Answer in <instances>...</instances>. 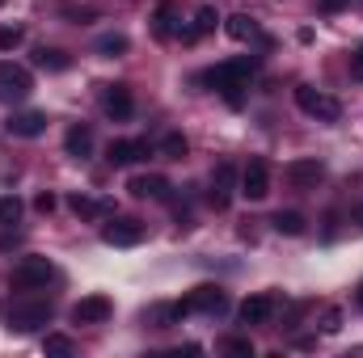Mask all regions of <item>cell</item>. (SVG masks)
Instances as JSON below:
<instances>
[{"mask_svg": "<svg viewBox=\"0 0 363 358\" xmlns=\"http://www.w3.org/2000/svg\"><path fill=\"white\" fill-rule=\"evenodd\" d=\"M254 68H258V59H250V55H241V59H224V64H216V68L203 72V85H211L216 93H224L228 105H241V89L250 85Z\"/></svg>", "mask_w": 363, "mask_h": 358, "instance_id": "6da1fadb", "label": "cell"}, {"mask_svg": "<svg viewBox=\"0 0 363 358\" xmlns=\"http://www.w3.org/2000/svg\"><path fill=\"white\" fill-rule=\"evenodd\" d=\"M51 304L47 299H17V304H9V329L13 333H34V329H43V325H51Z\"/></svg>", "mask_w": 363, "mask_h": 358, "instance_id": "7a4b0ae2", "label": "cell"}, {"mask_svg": "<svg viewBox=\"0 0 363 358\" xmlns=\"http://www.w3.org/2000/svg\"><path fill=\"white\" fill-rule=\"evenodd\" d=\"M228 308V295L220 291V287H194L186 299H178L174 308H169V316L182 321V316H190V312H207V316H220Z\"/></svg>", "mask_w": 363, "mask_h": 358, "instance_id": "3957f363", "label": "cell"}, {"mask_svg": "<svg viewBox=\"0 0 363 358\" xmlns=\"http://www.w3.org/2000/svg\"><path fill=\"white\" fill-rule=\"evenodd\" d=\"M296 105H300L308 118H317V122H338V118H342V101H338L334 93L313 89V85H300V89H296Z\"/></svg>", "mask_w": 363, "mask_h": 358, "instance_id": "277c9868", "label": "cell"}, {"mask_svg": "<svg viewBox=\"0 0 363 358\" xmlns=\"http://www.w3.org/2000/svg\"><path fill=\"white\" fill-rule=\"evenodd\" d=\"M51 278H55V266L47 258H21L9 274V287L13 291H43Z\"/></svg>", "mask_w": 363, "mask_h": 358, "instance_id": "5b68a950", "label": "cell"}, {"mask_svg": "<svg viewBox=\"0 0 363 358\" xmlns=\"http://www.w3.org/2000/svg\"><path fill=\"white\" fill-rule=\"evenodd\" d=\"M4 131H9L13 139H38V135L47 131V114H43V110H17V114L4 118Z\"/></svg>", "mask_w": 363, "mask_h": 358, "instance_id": "8992f818", "label": "cell"}, {"mask_svg": "<svg viewBox=\"0 0 363 358\" xmlns=\"http://www.w3.org/2000/svg\"><path fill=\"white\" fill-rule=\"evenodd\" d=\"M101 241L114 245V249H135V245L144 241V224H140V219H110V224L101 228Z\"/></svg>", "mask_w": 363, "mask_h": 358, "instance_id": "52a82bcc", "label": "cell"}, {"mask_svg": "<svg viewBox=\"0 0 363 358\" xmlns=\"http://www.w3.org/2000/svg\"><path fill=\"white\" fill-rule=\"evenodd\" d=\"M241 194H245L250 202H262V198L271 194V169H267L262 156H254V161L245 165V173H241Z\"/></svg>", "mask_w": 363, "mask_h": 358, "instance_id": "ba28073f", "label": "cell"}, {"mask_svg": "<svg viewBox=\"0 0 363 358\" xmlns=\"http://www.w3.org/2000/svg\"><path fill=\"white\" fill-rule=\"evenodd\" d=\"M233 194H237V169L224 161V165H216V173H211V190H207V198H211L216 211H224V207L233 202Z\"/></svg>", "mask_w": 363, "mask_h": 358, "instance_id": "9c48e42d", "label": "cell"}, {"mask_svg": "<svg viewBox=\"0 0 363 358\" xmlns=\"http://www.w3.org/2000/svg\"><path fill=\"white\" fill-rule=\"evenodd\" d=\"M30 89H34V81L21 64H0V97L21 101V97H30Z\"/></svg>", "mask_w": 363, "mask_h": 358, "instance_id": "30bf717a", "label": "cell"}, {"mask_svg": "<svg viewBox=\"0 0 363 358\" xmlns=\"http://www.w3.org/2000/svg\"><path fill=\"white\" fill-rule=\"evenodd\" d=\"M114 312V304L106 295H85L77 308H72V325H106Z\"/></svg>", "mask_w": 363, "mask_h": 358, "instance_id": "8fae6325", "label": "cell"}, {"mask_svg": "<svg viewBox=\"0 0 363 358\" xmlns=\"http://www.w3.org/2000/svg\"><path fill=\"white\" fill-rule=\"evenodd\" d=\"M283 178L291 181L296 190H313L317 181L325 178V165H321L317 156H304V161H291V165L283 169Z\"/></svg>", "mask_w": 363, "mask_h": 358, "instance_id": "7c38bea8", "label": "cell"}, {"mask_svg": "<svg viewBox=\"0 0 363 358\" xmlns=\"http://www.w3.org/2000/svg\"><path fill=\"white\" fill-rule=\"evenodd\" d=\"M140 156H148V144H144V139H110V148H106V161H110L114 169H127V165H135Z\"/></svg>", "mask_w": 363, "mask_h": 358, "instance_id": "4fadbf2b", "label": "cell"}, {"mask_svg": "<svg viewBox=\"0 0 363 358\" xmlns=\"http://www.w3.org/2000/svg\"><path fill=\"white\" fill-rule=\"evenodd\" d=\"M101 105H106V114L118 118V122L135 114V97H131L127 85H106V89H101Z\"/></svg>", "mask_w": 363, "mask_h": 358, "instance_id": "5bb4252c", "label": "cell"}, {"mask_svg": "<svg viewBox=\"0 0 363 358\" xmlns=\"http://www.w3.org/2000/svg\"><path fill=\"white\" fill-rule=\"evenodd\" d=\"M237 316H241V325H267V321L274 316V295H271V291L250 295V299L237 308Z\"/></svg>", "mask_w": 363, "mask_h": 358, "instance_id": "9a60e30c", "label": "cell"}, {"mask_svg": "<svg viewBox=\"0 0 363 358\" xmlns=\"http://www.w3.org/2000/svg\"><path fill=\"white\" fill-rule=\"evenodd\" d=\"M127 190L135 194V198H169V181L165 178H157V173H140V178H131L127 181Z\"/></svg>", "mask_w": 363, "mask_h": 358, "instance_id": "2e32d148", "label": "cell"}, {"mask_svg": "<svg viewBox=\"0 0 363 358\" xmlns=\"http://www.w3.org/2000/svg\"><path fill=\"white\" fill-rule=\"evenodd\" d=\"M64 148H68V156H72V161H85V156L93 152V127H85V122H81V127H72V131L64 135Z\"/></svg>", "mask_w": 363, "mask_h": 358, "instance_id": "e0dca14e", "label": "cell"}, {"mask_svg": "<svg viewBox=\"0 0 363 358\" xmlns=\"http://www.w3.org/2000/svg\"><path fill=\"white\" fill-rule=\"evenodd\" d=\"M224 30H228V38H237V42H250V38H258V21H254L250 13H233V17L224 21Z\"/></svg>", "mask_w": 363, "mask_h": 358, "instance_id": "ac0fdd59", "label": "cell"}, {"mask_svg": "<svg viewBox=\"0 0 363 358\" xmlns=\"http://www.w3.org/2000/svg\"><path fill=\"white\" fill-rule=\"evenodd\" d=\"M271 224H274L279 236H304V228H308V219H304L300 211H279Z\"/></svg>", "mask_w": 363, "mask_h": 358, "instance_id": "d6986e66", "label": "cell"}, {"mask_svg": "<svg viewBox=\"0 0 363 358\" xmlns=\"http://www.w3.org/2000/svg\"><path fill=\"white\" fill-rule=\"evenodd\" d=\"M216 25H220V13H216V8H211V4H203V8H199V13H194V25H190V30H186V38H190V42H194V38H203V34H211V30H216Z\"/></svg>", "mask_w": 363, "mask_h": 358, "instance_id": "ffe728a7", "label": "cell"}, {"mask_svg": "<svg viewBox=\"0 0 363 358\" xmlns=\"http://www.w3.org/2000/svg\"><path fill=\"white\" fill-rule=\"evenodd\" d=\"M68 207H72L81 219H97V215H106V211H110L106 202H97V198H89V194H72V198H68Z\"/></svg>", "mask_w": 363, "mask_h": 358, "instance_id": "44dd1931", "label": "cell"}, {"mask_svg": "<svg viewBox=\"0 0 363 358\" xmlns=\"http://www.w3.org/2000/svg\"><path fill=\"white\" fill-rule=\"evenodd\" d=\"M34 64H38V68H47V72H64L72 59H68L64 51H55V47H38V51H34Z\"/></svg>", "mask_w": 363, "mask_h": 358, "instance_id": "7402d4cb", "label": "cell"}, {"mask_svg": "<svg viewBox=\"0 0 363 358\" xmlns=\"http://www.w3.org/2000/svg\"><path fill=\"white\" fill-rule=\"evenodd\" d=\"M152 21H157V34H161V38H174V34H182L178 25H174V0H161Z\"/></svg>", "mask_w": 363, "mask_h": 358, "instance_id": "603a6c76", "label": "cell"}, {"mask_svg": "<svg viewBox=\"0 0 363 358\" xmlns=\"http://www.w3.org/2000/svg\"><path fill=\"white\" fill-rule=\"evenodd\" d=\"M127 47H131L127 34H101V38H97V51L110 55V59H114V55H127Z\"/></svg>", "mask_w": 363, "mask_h": 358, "instance_id": "cb8c5ba5", "label": "cell"}, {"mask_svg": "<svg viewBox=\"0 0 363 358\" xmlns=\"http://www.w3.org/2000/svg\"><path fill=\"white\" fill-rule=\"evenodd\" d=\"M186 148H190V144H186V135H182V131H169V135L161 139V156H169V161H182V156H186Z\"/></svg>", "mask_w": 363, "mask_h": 358, "instance_id": "d4e9b609", "label": "cell"}, {"mask_svg": "<svg viewBox=\"0 0 363 358\" xmlns=\"http://www.w3.org/2000/svg\"><path fill=\"white\" fill-rule=\"evenodd\" d=\"M17 219H21V198H17V194H4V198H0V224L13 228Z\"/></svg>", "mask_w": 363, "mask_h": 358, "instance_id": "484cf974", "label": "cell"}, {"mask_svg": "<svg viewBox=\"0 0 363 358\" xmlns=\"http://www.w3.org/2000/svg\"><path fill=\"white\" fill-rule=\"evenodd\" d=\"M26 42V25H0V51H17Z\"/></svg>", "mask_w": 363, "mask_h": 358, "instance_id": "4316f807", "label": "cell"}, {"mask_svg": "<svg viewBox=\"0 0 363 358\" xmlns=\"http://www.w3.org/2000/svg\"><path fill=\"white\" fill-rule=\"evenodd\" d=\"M224 354L254 358V342H250V337H228V342H224Z\"/></svg>", "mask_w": 363, "mask_h": 358, "instance_id": "83f0119b", "label": "cell"}, {"mask_svg": "<svg viewBox=\"0 0 363 358\" xmlns=\"http://www.w3.org/2000/svg\"><path fill=\"white\" fill-rule=\"evenodd\" d=\"M51 354H72V342L64 337V333H47V342H43Z\"/></svg>", "mask_w": 363, "mask_h": 358, "instance_id": "f1b7e54d", "label": "cell"}, {"mask_svg": "<svg viewBox=\"0 0 363 358\" xmlns=\"http://www.w3.org/2000/svg\"><path fill=\"white\" fill-rule=\"evenodd\" d=\"M342 329V312L338 308H325V316H321V333H338Z\"/></svg>", "mask_w": 363, "mask_h": 358, "instance_id": "f546056e", "label": "cell"}, {"mask_svg": "<svg viewBox=\"0 0 363 358\" xmlns=\"http://www.w3.org/2000/svg\"><path fill=\"white\" fill-rule=\"evenodd\" d=\"M34 207H38L43 215H51V211H55V194H38V198H34Z\"/></svg>", "mask_w": 363, "mask_h": 358, "instance_id": "4dcf8cb0", "label": "cell"}, {"mask_svg": "<svg viewBox=\"0 0 363 358\" xmlns=\"http://www.w3.org/2000/svg\"><path fill=\"white\" fill-rule=\"evenodd\" d=\"M351 76H355V81H363V47L351 55Z\"/></svg>", "mask_w": 363, "mask_h": 358, "instance_id": "1f68e13d", "label": "cell"}, {"mask_svg": "<svg viewBox=\"0 0 363 358\" xmlns=\"http://www.w3.org/2000/svg\"><path fill=\"white\" fill-rule=\"evenodd\" d=\"M338 8H347V0H321V13H338Z\"/></svg>", "mask_w": 363, "mask_h": 358, "instance_id": "d6a6232c", "label": "cell"}, {"mask_svg": "<svg viewBox=\"0 0 363 358\" xmlns=\"http://www.w3.org/2000/svg\"><path fill=\"white\" fill-rule=\"evenodd\" d=\"M355 224H363V207H359V211H355Z\"/></svg>", "mask_w": 363, "mask_h": 358, "instance_id": "836d02e7", "label": "cell"}, {"mask_svg": "<svg viewBox=\"0 0 363 358\" xmlns=\"http://www.w3.org/2000/svg\"><path fill=\"white\" fill-rule=\"evenodd\" d=\"M355 299H359V308H363V282H359V295H355Z\"/></svg>", "mask_w": 363, "mask_h": 358, "instance_id": "e575fe53", "label": "cell"}]
</instances>
